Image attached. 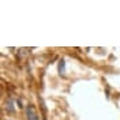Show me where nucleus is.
Listing matches in <instances>:
<instances>
[{
  "mask_svg": "<svg viewBox=\"0 0 120 120\" xmlns=\"http://www.w3.org/2000/svg\"><path fill=\"white\" fill-rule=\"evenodd\" d=\"M25 115H26V120H41L38 111L33 104H27L25 108Z\"/></svg>",
  "mask_w": 120,
  "mask_h": 120,
  "instance_id": "nucleus-1",
  "label": "nucleus"
},
{
  "mask_svg": "<svg viewBox=\"0 0 120 120\" xmlns=\"http://www.w3.org/2000/svg\"><path fill=\"white\" fill-rule=\"evenodd\" d=\"M14 101L12 100H7L6 101V111L7 112H14Z\"/></svg>",
  "mask_w": 120,
  "mask_h": 120,
  "instance_id": "nucleus-2",
  "label": "nucleus"
}]
</instances>
